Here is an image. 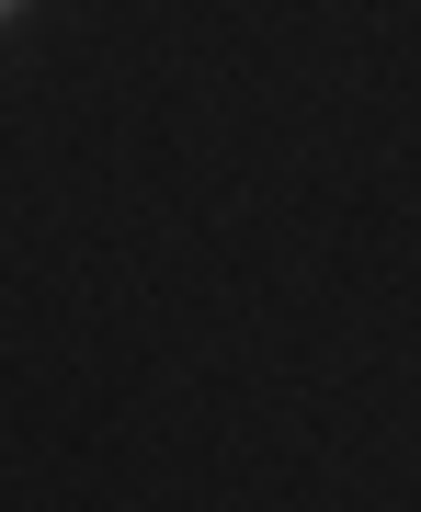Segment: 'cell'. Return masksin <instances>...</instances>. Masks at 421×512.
Returning <instances> with one entry per match:
<instances>
[{
	"mask_svg": "<svg viewBox=\"0 0 421 512\" xmlns=\"http://www.w3.org/2000/svg\"><path fill=\"white\" fill-rule=\"evenodd\" d=\"M12 12H23V0H0V23H12Z\"/></svg>",
	"mask_w": 421,
	"mask_h": 512,
	"instance_id": "obj_1",
	"label": "cell"
}]
</instances>
